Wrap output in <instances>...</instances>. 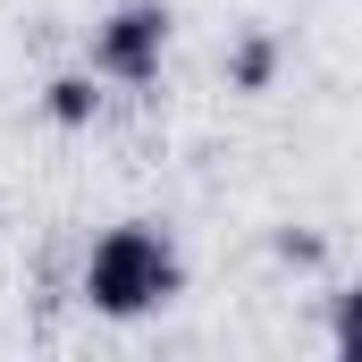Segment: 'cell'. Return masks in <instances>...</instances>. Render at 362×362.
<instances>
[{
    "label": "cell",
    "instance_id": "6da1fadb",
    "mask_svg": "<svg viewBox=\"0 0 362 362\" xmlns=\"http://www.w3.org/2000/svg\"><path fill=\"white\" fill-rule=\"evenodd\" d=\"M177 286H185V262H177V245H169L152 219L110 228V236L93 245V262H85V303L101 320H144V312L177 303Z\"/></svg>",
    "mask_w": 362,
    "mask_h": 362
},
{
    "label": "cell",
    "instance_id": "7a4b0ae2",
    "mask_svg": "<svg viewBox=\"0 0 362 362\" xmlns=\"http://www.w3.org/2000/svg\"><path fill=\"white\" fill-rule=\"evenodd\" d=\"M169 59V8L160 0H127L93 25V76H118V85H152Z\"/></svg>",
    "mask_w": 362,
    "mask_h": 362
},
{
    "label": "cell",
    "instance_id": "3957f363",
    "mask_svg": "<svg viewBox=\"0 0 362 362\" xmlns=\"http://www.w3.org/2000/svg\"><path fill=\"white\" fill-rule=\"evenodd\" d=\"M270 68H278V42H270V34H245V42H236V59H228V76H236L245 93L270 85Z\"/></svg>",
    "mask_w": 362,
    "mask_h": 362
},
{
    "label": "cell",
    "instance_id": "277c9868",
    "mask_svg": "<svg viewBox=\"0 0 362 362\" xmlns=\"http://www.w3.org/2000/svg\"><path fill=\"white\" fill-rule=\"evenodd\" d=\"M42 110H51L59 127H85L93 110H101V93H93V76H59V85H51V101H42Z\"/></svg>",
    "mask_w": 362,
    "mask_h": 362
},
{
    "label": "cell",
    "instance_id": "5b68a950",
    "mask_svg": "<svg viewBox=\"0 0 362 362\" xmlns=\"http://www.w3.org/2000/svg\"><path fill=\"white\" fill-rule=\"evenodd\" d=\"M337 354H346V362H362V278L337 295Z\"/></svg>",
    "mask_w": 362,
    "mask_h": 362
}]
</instances>
